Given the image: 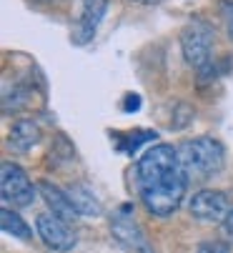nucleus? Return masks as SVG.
<instances>
[{
  "mask_svg": "<svg viewBox=\"0 0 233 253\" xmlns=\"http://www.w3.org/2000/svg\"><path fill=\"white\" fill-rule=\"evenodd\" d=\"M136 186L148 213L158 218L173 215L181 208L188 188V175L178 161V151L168 143L150 146L138 158Z\"/></svg>",
  "mask_w": 233,
  "mask_h": 253,
  "instance_id": "obj_1",
  "label": "nucleus"
},
{
  "mask_svg": "<svg viewBox=\"0 0 233 253\" xmlns=\"http://www.w3.org/2000/svg\"><path fill=\"white\" fill-rule=\"evenodd\" d=\"M176 151H178V161H181L188 180H196V183L221 173V168L226 163L223 146L216 138H208V135L183 140Z\"/></svg>",
  "mask_w": 233,
  "mask_h": 253,
  "instance_id": "obj_2",
  "label": "nucleus"
},
{
  "mask_svg": "<svg viewBox=\"0 0 233 253\" xmlns=\"http://www.w3.org/2000/svg\"><path fill=\"white\" fill-rule=\"evenodd\" d=\"M213 25L201 20V18H190L183 30H181V50L188 65H193L196 70H203L206 65H211V53H213Z\"/></svg>",
  "mask_w": 233,
  "mask_h": 253,
  "instance_id": "obj_3",
  "label": "nucleus"
},
{
  "mask_svg": "<svg viewBox=\"0 0 233 253\" xmlns=\"http://www.w3.org/2000/svg\"><path fill=\"white\" fill-rule=\"evenodd\" d=\"M110 233L131 253H155L150 241H148V236H145V231L136 221V213H133L131 203H123V206H118L113 211V215H110Z\"/></svg>",
  "mask_w": 233,
  "mask_h": 253,
  "instance_id": "obj_4",
  "label": "nucleus"
},
{
  "mask_svg": "<svg viewBox=\"0 0 233 253\" xmlns=\"http://www.w3.org/2000/svg\"><path fill=\"white\" fill-rule=\"evenodd\" d=\"M0 191H3L5 203H13L15 208H25V206H33L38 186H33V180L18 163L5 161L0 166Z\"/></svg>",
  "mask_w": 233,
  "mask_h": 253,
  "instance_id": "obj_5",
  "label": "nucleus"
},
{
  "mask_svg": "<svg viewBox=\"0 0 233 253\" xmlns=\"http://www.w3.org/2000/svg\"><path fill=\"white\" fill-rule=\"evenodd\" d=\"M188 211L193 218H198L203 223H223V218L231 211V201L223 191L203 188L198 193H193L188 201Z\"/></svg>",
  "mask_w": 233,
  "mask_h": 253,
  "instance_id": "obj_6",
  "label": "nucleus"
},
{
  "mask_svg": "<svg viewBox=\"0 0 233 253\" xmlns=\"http://www.w3.org/2000/svg\"><path fill=\"white\" fill-rule=\"evenodd\" d=\"M35 231H38V238H41L50 251H58V253H65V251H73L78 238L75 233L70 231V223L60 221L58 215L53 213H41L35 218Z\"/></svg>",
  "mask_w": 233,
  "mask_h": 253,
  "instance_id": "obj_7",
  "label": "nucleus"
},
{
  "mask_svg": "<svg viewBox=\"0 0 233 253\" xmlns=\"http://www.w3.org/2000/svg\"><path fill=\"white\" fill-rule=\"evenodd\" d=\"M105 10H108V0H81V18L73 28L70 41L75 45H88L95 38L98 25L105 18Z\"/></svg>",
  "mask_w": 233,
  "mask_h": 253,
  "instance_id": "obj_8",
  "label": "nucleus"
},
{
  "mask_svg": "<svg viewBox=\"0 0 233 253\" xmlns=\"http://www.w3.org/2000/svg\"><path fill=\"white\" fill-rule=\"evenodd\" d=\"M38 193L43 196V201L48 203V208L53 211V215H58L60 221H65V223L78 221V211L73 208V203H70V198H68L65 191H60L58 186L48 183V180H41V183H38Z\"/></svg>",
  "mask_w": 233,
  "mask_h": 253,
  "instance_id": "obj_9",
  "label": "nucleus"
},
{
  "mask_svg": "<svg viewBox=\"0 0 233 253\" xmlns=\"http://www.w3.org/2000/svg\"><path fill=\"white\" fill-rule=\"evenodd\" d=\"M38 140H41V126H38L35 121H30V118H23L10 128L8 146L18 153H28L33 146H38Z\"/></svg>",
  "mask_w": 233,
  "mask_h": 253,
  "instance_id": "obj_10",
  "label": "nucleus"
},
{
  "mask_svg": "<svg viewBox=\"0 0 233 253\" xmlns=\"http://www.w3.org/2000/svg\"><path fill=\"white\" fill-rule=\"evenodd\" d=\"M73 208L78 211V215H100L103 213V206L100 201L95 198V193L86 186V183H73L65 188Z\"/></svg>",
  "mask_w": 233,
  "mask_h": 253,
  "instance_id": "obj_11",
  "label": "nucleus"
},
{
  "mask_svg": "<svg viewBox=\"0 0 233 253\" xmlns=\"http://www.w3.org/2000/svg\"><path fill=\"white\" fill-rule=\"evenodd\" d=\"M0 226H3V231L13 238H20V241H33V228L20 218V215L10 208H3L0 211Z\"/></svg>",
  "mask_w": 233,
  "mask_h": 253,
  "instance_id": "obj_12",
  "label": "nucleus"
},
{
  "mask_svg": "<svg viewBox=\"0 0 233 253\" xmlns=\"http://www.w3.org/2000/svg\"><path fill=\"white\" fill-rule=\"evenodd\" d=\"M28 98H30V90L23 88V85H13V90L5 88V93H3V113H10V111L15 113V111H20V108H25Z\"/></svg>",
  "mask_w": 233,
  "mask_h": 253,
  "instance_id": "obj_13",
  "label": "nucleus"
},
{
  "mask_svg": "<svg viewBox=\"0 0 233 253\" xmlns=\"http://www.w3.org/2000/svg\"><path fill=\"white\" fill-rule=\"evenodd\" d=\"M198 253H228V246L213 241V243H203V246H198Z\"/></svg>",
  "mask_w": 233,
  "mask_h": 253,
  "instance_id": "obj_14",
  "label": "nucleus"
},
{
  "mask_svg": "<svg viewBox=\"0 0 233 253\" xmlns=\"http://www.w3.org/2000/svg\"><path fill=\"white\" fill-rule=\"evenodd\" d=\"M223 233H226V238L233 243V206H231V211H228V215H226V218H223Z\"/></svg>",
  "mask_w": 233,
  "mask_h": 253,
  "instance_id": "obj_15",
  "label": "nucleus"
},
{
  "mask_svg": "<svg viewBox=\"0 0 233 253\" xmlns=\"http://www.w3.org/2000/svg\"><path fill=\"white\" fill-rule=\"evenodd\" d=\"M128 100H126V105H123V111L126 113H131V111H138V108H140V98L138 95H126Z\"/></svg>",
  "mask_w": 233,
  "mask_h": 253,
  "instance_id": "obj_16",
  "label": "nucleus"
},
{
  "mask_svg": "<svg viewBox=\"0 0 233 253\" xmlns=\"http://www.w3.org/2000/svg\"><path fill=\"white\" fill-rule=\"evenodd\" d=\"M226 20H228V33H231V38H233V3H226Z\"/></svg>",
  "mask_w": 233,
  "mask_h": 253,
  "instance_id": "obj_17",
  "label": "nucleus"
},
{
  "mask_svg": "<svg viewBox=\"0 0 233 253\" xmlns=\"http://www.w3.org/2000/svg\"><path fill=\"white\" fill-rule=\"evenodd\" d=\"M131 3H138V5H158L163 0H131Z\"/></svg>",
  "mask_w": 233,
  "mask_h": 253,
  "instance_id": "obj_18",
  "label": "nucleus"
},
{
  "mask_svg": "<svg viewBox=\"0 0 233 253\" xmlns=\"http://www.w3.org/2000/svg\"><path fill=\"white\" fill-rule=\"evenodd\" d=\"M38 3H50V0H38Z\"/></svg>",
  "mask_w": 233,
  "mask_h": 253,
  "instance_id": "obj_19",
  "label": "nucleus"
}]
</instances>
